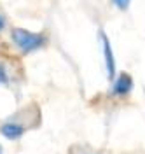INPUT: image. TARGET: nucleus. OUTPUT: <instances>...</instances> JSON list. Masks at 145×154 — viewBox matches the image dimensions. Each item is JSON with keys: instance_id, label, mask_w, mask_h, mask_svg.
<instances>
[{"instance_id": "1", "label": "nucleus", "mask_w": 145, "mask_h": 154, "mask_svg": "<svg viewBox=\"0 0 145 154\" xmlns=\"http://www.w3.org/2000/svg\"><path fill=\"white\" fill-rule=\"evenodd\" d=\"M11 38L23 54H32L47 44V37L44 33L30 32L26 28H14L11 32Z\"/></svg>"}, {"instance_id": "2", "label": "nucleus", "mask_w": 145, "mask_h": 154, "mask_svg": "<svg viewBox=\"0 0 145 154\" xmlns=\"http://www.w3.org/2000/svg\"><path fill=\"white\" fill-rule=\"evenodd\" d=\"M98 42H100V51H101V58H103L107 77L110 81H114L116 79V56H114V51H112L110 38L107 37V33L103 30L98 32Z\"/></svg>"}, {"instance_id": "3", "label": "nucleus", "mask_w": 145, "mask_h": 154, "mask_svg": "<svg viewBox=\"0 0 145 154\" xmlns=\"http://www.w3.org/2000/svg\"><path fill=\"white\" fill-rule=\"evenodd\" d=\"M131 89H133V77L129 75L128 72H121V74L114 79V84L110 88L108 95L114 96V98H119V96L129 95Z\"/></svg>"}, {"instance_id": "4", "label": "nucleus", "mask_w": 145, "mask_h": 154, "mask_svg": "<svg viewBox=\"0 0 145 154\" xmlns=\"http://www.w3.org/2000/svg\"><path fill=\"white\" fill-rule=\"evenodd\" d=\"M25 131H26V128L14 121H7V123L0 125V135L5 137L7 140H18L25 135Z\"/></svg>"}, {"instance_id": "5", "label": "nucleus", "mask_w": 145, "mask_h": 154, "mask_svg": "<svg viewBox=\"0 0 145 154\" xmlns=\"http://www.w3.org/2000/svg\"><path fill=\"white\" fill-rule=\"evenodd\" d=\"M9 82H11V77L7 74V70H5L4 65H0V84L2 86H9Z\"/></svg>"}, {"instance_id": "6", "label": "nucleus", "mask_w": 145, "mask_h": 154, "mask_svg": "<svg viewBox=\"0 0 145 154\" xmlns=\"http://www.w3.org/2000/svg\"><path fill=\"white\" fill-rule=\"evenodd\" d=\"M112 4H114L119 11H126L128 7H129L131 0H112Z\"/></svg>"}, {"instance_id": "7", "label": "nucleus", "mask_w": 145, "mask_h": 154, "mask_svg": "<svg viewBox=\"0 0 145 154\" xmlns=\"http://www.w3.org/2000/svg\"><path fill=\"white\" fill-rule=\"evenodd\" d=\"M4 26H5V18H4V16H0V32L4 30Z\"/></svg>"}, {"instance_id": "8", "label": "nucleus", "mask_w": 145, "mask_h": 154, "mask_svg": "<svg viewBox=\"0 0 145 154\" xmlns=\"http://www.w3.org/2000/svg\"><path fill=\"white\" fill-rule=\"evenodd\" d=\"M0 154H2V145H0Z\"/></svg>"}]
</instances>
